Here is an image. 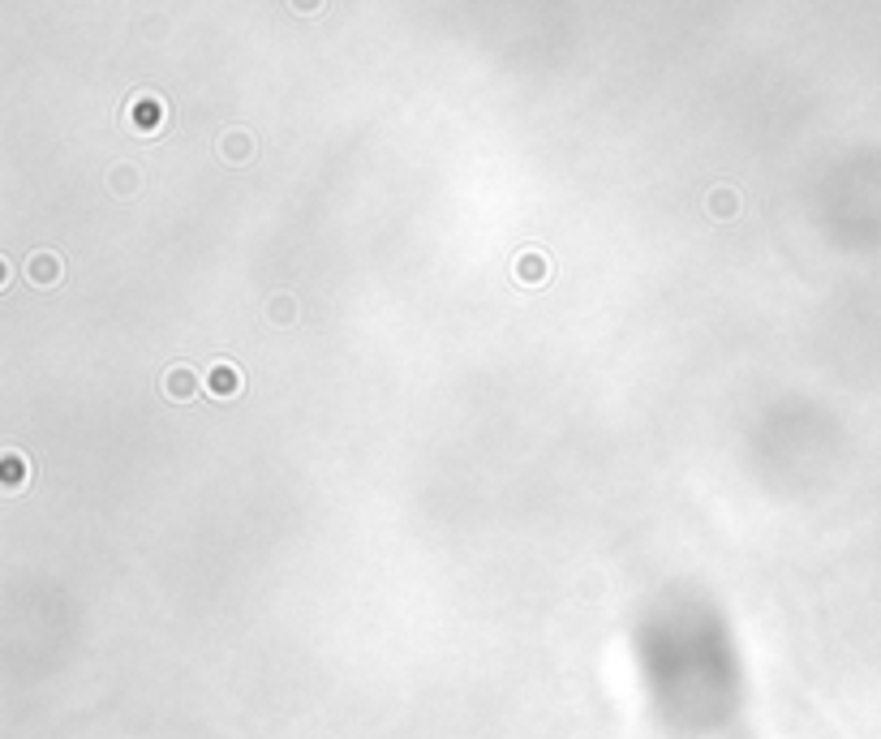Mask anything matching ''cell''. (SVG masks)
<instances>
[{
    "label": "cell",
    "mask_w": 881,
    "mask_h": 739,
    "mask_svg": "<svg viewBox=\"0 0 881 739\" xmlns=\"http://www.w3.org/2000/svg\"><path fill=\"white\" fill-rule=\"evenodd\" d=\"M636 666L654 718L680 739L726 735L744 709V671L723 615L697 598L649 610Z\"/></svg>",
    "instance_id": "obj_1"
},
{
    "label": "cell",
    "mask_w": 881,
    "mask_h": 739,
    "mask_svg": "<svg viewBox=\"0 0 881 739\" xmlns=\"http://www.w3.org/2000/svg\"><path fill=\"white\" fill-rule=\"evenodd\" d=\"M297 4H301L306 13H310V9H318V0H297Z\"/></svg>",
    "instance_id": "obj_2"
}]
</instances>
